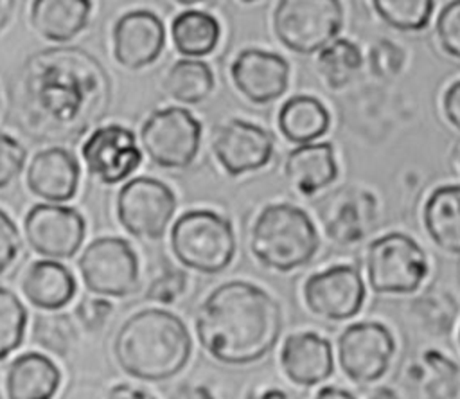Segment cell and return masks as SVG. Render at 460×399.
Masks as SVG:
<instances>
[{"label":"cell","mask_w":460,"mask_h":399,"mask_svg":"<svg viewBox=\"0 0 460 399\" xmlns=\"http://www.w3.org/2000/svg\"><path fill=\"white\" fill-rule=\"evenodd\" d=\"M171 38L178 54L185 59L208 56L221 38L217 18L201 9H185L171 23Z\"/></svg>","instance_id":"obj_27"},{"label":"cell","mask_w":460,"mask_h":399,"mask_svg":"<svg viewBox=\"0 0 460 399\" xmlns=\"http://www.w3.org/2000/svg\"><path fill=\"white\" fill-rule=\"evenodd\" d=\"M318 217L329 241L350 246L374 232L379 219L377 198L363 187H341L322 200Z\"/></svg>","instance_id":"obj_14"},{"label":"cell","mask_w":460,"mask_h":399,"mask_svg":"<svg viewBox=\"0 0 460 399\" xmlns=\"http://www.w3.org/2000/svg\"><path fill=\"white\" fill-rule=\"evenodd\" d=\"M438 43L446 54L460 59V0L447 2L435 22Z\"/></svg>","instance_id":"obj_37"},{"label":"cell","mask_w":460,"mask_h":399,"mask_svg":"<svg viewBox=\"0 0 460 399\" xmlns=\"http://www.w3.org/2000/svg\"><path fill=\"white\" fill-rule=\"evenodd\" d=\"M88 291L102 298H124L140 288V264L133 246L115 235L93 239L77 261Z\"/></svg>","instance_id":"obj_9"},{"label":"cell","mask_w":460,"mask_h":399,"mask_svg":"<svg viewBox=\"0 0 460 399\" xmlns=\"http://www.w3.org/2000/svg\"><path fill=\"white\" fill-rule=\"evenodd\" d=\"M246 399H291V395L282 386L268 385V386H262V388L250 390Z\"/></svg>","instance_id":"obj_43"},{"label":"cell","mask_w":460,"mask_h":399,"mask_svg":"<svg viewBox=\"0 0 460 399\" xmlns=\"http://www.w3.org/2000/svg\"><path fill=\"white\" fill-rule=\"evenodd\" d=\"M289 187L305 198L314 196L336 182L340 169L331 142H313L291 149L284 162Z\"/></svg>","instance_id":"obj_21"},{"label":"cell","mask_w":460,"mask_h":399,"mask_svg":"<svg viewBox=\"0 0 460 399\" xmlns=\"http://www.w3.org/2000/svg\"><path fill=\"white\" fill-rule=\"evenodd\" d=\"M81 156L90 176L104 185L129 178L142 162L135 133L122 124L95 128L81 146Z\"/></svg>","instance_id":"obj_15"},{"label":"cell","mask_w":460,"mask_h":399,"mask_svg":"<svg viewBox=\"0 0 460 399\" xmlns=\"http://www.w3.org/2000/svg\"><path fill=\"white\" fill-rule=\"evenodd\" d=\"M376 14L392 29L417 32L426 29L431 20L435 2L431 0H374Z\"/></svg>","instance_id":"obj_30"},{"label":"cell","mask_w":460,"mask_h":399,"mask_svg":"<svg viewBox=\"0 0 460 399\" xmlns=\"http://www.w3.org/2000/svg\"><path fill=\"white\" fill-rule=\"evenodd\" d=\"M93 4L88 0H34L29 22L32 31L52 43L77 38L90 23Z\"/></svg>","instance_id":"obj_23"},{"label":"cell","mask_w":460,"mask_h":399,"mask_svg":"<svg viewBox=\"0 0 460 399\" xmlns=\"http://www.w3.org/2000/svg\"><path fill=\"white\" fill-rule=\"evenodd\" d=\"M169 243L181 266L203 275L226 270L237 250L232 223L210 208L183 212L171 228Z\"/></svg>","instance_id":"obj_5"},{"label":"cell","mask_w":460,"mask_h":399,"mask_svg":"<svg viewBox=\"0 0 460 399\" xmlns=\"http://www.w3.org/2000/svg\"><path fill=\"white\" fill-rule=\"evenodd\" d=\"M365 268L368 286L377 295L415 293L429 271L422 246L402 232H390L374 239L367 246Z\"/></svg>","instance_id":"obj_6"},{"label":"cell","mask_w":460,"mask_h":399,"mask_svg":"<svg viewBox=\"0 0 460 399\" xmlns=\"http://www.w3.org/2000/svg\"><path fill=\"white\" fill-rule=\"evenodd\" d=\"M111 350L128 376L158 383L172 379L187 367L192 356V336L178 315L147 307L122 322Z\"/></svg>","instance_id":"obj_3"},{"label":"cell","mask_w":460,"mask_h":399,"mask_svg":"<svg viewBox=\"0 0 460 399\" xmlns=\"http://www.w3.org/2000/svg\"><path fill=\"white\" fill-rule=\"evenodd\" d=\"M23 235L31 250L43 259H72L83 246L86 221L72 207L38 203L23 217Z\"/></svg>","instance_id":"obj_13"},{"label":"cell","mask_w":460,"mask_h":399,"mask_svg":"<svg viewBox=\"0 0 460 399\" xmlns=\"http://www.w3.org/2000/svg\"><path fill=\"white\" fill-rule=\"evenodd\" d=\"M201 122L181 106L155 110L140 126V147L162 169H187L201 146Z\"/></svg>","instance_id":"obj_8"},{"label":"cell","mask_w":460,"mask_h":399,"mask_svg":"<svg viewBox=\"0 0 460 399\" xmlns=\"http://www.w3.org/2000/svg\"><path fill=\"white\" fill-rule=\"evenodd\" d=\"M181 399H216V395L205 385H192L183 390Z\"/></svg>","instance_id":"obj_45"},{"label":"cell","mask_w":460,"mask_h":399,"mask_svg":"<svg viewBox=\"0 0 460 399\" xmlns=\"http://www.w3.org/2000/svg\"><path fill=\"white\" fill-rule=\"evenodd\" d=\"M302 297L313 316L327 322H345L361 311L367 288L358 268L332 264L305 279Z\"/></svg>","instance_id":"obj_12"},{"label":"cell","mask_w":460,"mask_h":399,"mask_svg":"<svg viewBox=\"0 0 460 399\" xmlns=\"http://www.w3.org/2000/svg\"><path fill=\"white\" fill-rule=\"evenodd\" d=\"M320 248L309 214L293 203L266 205L250 230V250L264 268L288 273L313 261Z\"/></svg>","instance_id":"obj_4"},{"label":"cell","mask_w":460,"mask_h":399,"mask_svg":"<svg viewBox=\"0 0 460 399\" xmlns=\"http://www.w3.org/2000/svg\"><path fill=\"white\" fill-rule=\"evenodd\" d=\"M413 311L424 329L431 334H447L456 320L458 306L444 293H428L413 302Z\"/></svg>","instance_id":"obj_34"},{"label":"cell","mask_w":460,"mask_h":399,"mask_svg":"<svg viewBox=\"0 0 460 399\" xmlns=\"http://www.w3.org/2000/svg\"><path fill=\"white\" fill-rule=\"evenodd\" d=\"M174 212L176 194L167 183L158 178H131L117 192V219L120 226L137 239H162Z\"/></svg>","instance_id":"obj_10"},{"label":"cell","mask_w":460,"mask_h":399,"mask_svg":"<svg viewBox=\"0 0 460 399\" xmlns=\"http://www.w3.org/2000/svg\"><path fill=\"white\" fill-rule=\"evenodd\" d=\"M284 315L279 300L250 280H226L199 304L194 331L216 361L243 367L261 361L280 340Z\"/></svg>","instance_id":"obj_2"},{"label":"cell","mask_w":460,"mask_h":399,"mask_svg":"<svg viewBox=\"0 0 460 399\" xmlns=\"http://www.w3.org/2000/svg\"><path fill=\"white\" fill-rule=\"evenodd\" d=\"M279 361L284 376L293 385L305 388L323 383L334 372L331 341L313 331L289 334L282 341Z\"/></svg>","instance_id":"obj_20"},{"label":"cell","mask_w":460,"mask_h":399,"mask_svg":"<svg viewBox=\"0 0 460 399\" xmlns=\"http://www.w3.org/2000/svg\"><path fill=\"white\" fill-rule=\"evenodd\" d=\"M164 47V22L149 9H131L120 14L111 27V54L126 70L137 72L153 65Z\"/></svg>","instance_id":"obj_16"},{"label":"cell","mask_w":460,"mask_h":399,"mask_svg":"<svg viewBox=\"0 0 460 399\" xmlns=\"http://www.w3.org/2000/svg\"><path fill=\"white\" fill-rule=\"evenodd\" d=\"M212 153L230 176L253 173L270 164L273 137L255 122L230 119L212 137Z\"/></svg>","instance_id":"obj_17"},{"label":"cell","mask_w":460,"mask_h":399,"mask_svg":"<svg viewBox=\"0 0 460 399\" xmlns=\"http://www.w3.org/2000/svg\"><path fill=\"white\" fill-rule=\"evenodd\" d=\"M442 108L447 122L460 131V79L447 86L442 99Z\"/></svg>","instance_id":"obj_41"},{"label":"cell","mask_w":460,"mask_h":399,"mask_svg":"<svg viewBox=\"0 0 460 399\" xmlns=\"http://www.w3.org/2000/svg\"><path fill=\"white\" fill-rule=\"evenodd\" d=\"M22 250V239L18 226L11 216L0 208V275L5 273L18 259Z\"/></svg>","instance_id":"obj_39"},{"label":"cell","mask_w":460,"mask_h":399,"mask_svg":"<svg viewBox=\"0 0 460 399\" xmlns=\"http://www.w3.org/2000/svg\"><path fill=\"white\" fill-rule=\"evenodd\" d=\"M25 298L41 311H59L68 306L77 291L72 271L59 261L40 259L27 266L20 280Z\"/></svg>","instance_id":"obj_22"},{"label":"cell","mask_w":460,"mask_h":399,"mask_svg":"<svg viewBox=\"0 0 460 399\" xmlns=\"http://www.w3.org/2000/svg\"><path fill=\"white\" fill-rule=\"evenodd\" d=\"M363 66V54L356 43L347 38H336L318 52L316 70L331 90L349 86Z\"/></svg>","instance_id":"obj_29"},{"label":"cell","mask_w":460,"mask_h":399,"mask_svg":"<svg viewBox=\"0 0 460 399\" xmlns=\"http://www.w3.org/2000/svg\"><path fill=\"white\" fill-rule=\"evenodd\" d=\"M230 77L237 92L250 102L268 104L286 93L289 86V63L277 52L244 49L234 58Z\"/></svg>","instance_id":"obj_18"},{"label":"cell","mask_w":460,"mask_h":399,"mask_svg":"<svg viewBox=\"0 0 460 399\" xmlns=\"http://www.w3.org/2000/svg\"><path fill=\"white\" fill-rule=\"evenodd\" d=\"M458 345H460V329H458Z\"/></svg>","instance_id":"obj_48"},{"label":"cell","mask_w":460,"mask_h":399,"mask_svg":"<svg viewBox=\"0 0 460 399\" xmlns=\"http://www.w3.org/2000/svg\"><path fill=\"white\" fill-rule=\"evenodd\" d=\"M16 4L14 2H0V32L7 27V23L13 18Z\"/></svg>","instance_id":"obj_46"},{"label":"cell","mask_w":460,"mask_h":399,"mask_svg":"<svg viewBox=\"0 0 460 399\" xmlns=\"http://www.w3.org/2000/svg\"><path fill=\"white\" fill-rule=\"evenodd\" d=\"M113 311V304L102 297H88L75 307V318L86 331H99Z\"/></svg>","instance_id":"obj_40"},{"label":"cell","mask_w":460,"mask_h":399,"mask_svg":"<svg viewBox=\"0 0 460 399\" xmlns=\"http://www.w3.org/2000/svg\"><path fill=\"white\" fill-rule=\"evenodd\" d=\"M106 399H156V397L140 386L119 383L110 388V392L106 394Z\"/></svg>","instance_id":"obj_42"},{"label":"cell","mask_w":460,"mask_h":399,"mask_svg":"<svg viewBox=\"0 0 460 399\" xmlns=\"http://www.w3.org/2000/svg\"><path fill=\"white\" fill-rule=\"evenodd\" d=\"M422 223L444 252L460 255V185H440L424 203Z\"/></svg>","instance_id":"obj_26"},{"label":"cell","mask_w":460,"mask_h":399,"mask_svg":"<svg viewBox=\"0 0 460 399\" xmlns=\"http://www.w3.org/2000/svg\"><path fill=\"white\" fill-rule=\"evenodd\" d=\"M340 370L358 385L379 381L397 352L394 332L376 320L347 325L336 341Z\"/></svg>","instance_id":"obj_11"},{"label":"cell","mask_w":460,"mask_h":399,"mask_svg":"<svg viewBox=\"0 0 460 399\" xmlns=\"http://www.w3.org/2000/svg\"><path fill=\"white\" fill-rule=\"evenodd\" d=\"M214 84V74L201 59H178L169 66L164 77V90L171 99L181 104H199L207 101Z\"/></svg>","instance_id":"obj_28"},{"label":"cell","mask_w":460,"mask_h":399,"mask_svg":"<svg viewBox=\"0 0 460 399\" xmlns=\"http://www.w3.org/2000/svg\"><path fill=\"white\" fill-rule=\"evenodd\" d=\"M32 340L47 352L66 358L77 340L72 316L66 313H45L36 316L32 325Z\"/></svg>","instance_id":"obj_32"},{"label":"cell","mask_w":460,"mask_h":399,"mask_svg":"<svg viewBox=\"0 0 460 399\" xmlns=\"http://www.w3.org/2000/svg\"><path fill=\"white\" fill-rule=\"evenodd\" d=\"M428 379L422 385V399H455L460 390V367L437 349L422 354Z\"/></svg>","instance_id":"obj_31"},{"label":"cell","mask_w":460,"mask_h":399,"mask_svg":"<svg viewBox=\"0 0 460 399\" xmlns=\"http://www.w3.org/2000/svg\"><path fill=\"white\" fill-rule=\"evenodd\" d=\"M25 329V306L9 288L0 286V361L22 345Z\"/></svg>","instance_id":"obj_33"},{"label":"cell","mask_w":460,"mask_h":399,"mask_svg":"<svg viewBox=\"0 0 460 399\" xmlns=\"http://www.w3.org/2000/svg\"><path fill=\"white\" fill-rule=\"evenodd\" d=\"M110 97V79L99 61L81 49L32 54L23 66L18 106L27 131L49 140L84 133Z\"/></svg>","instance_id":"obj_1"},{"label":"cell","mask_w":460,"mask_h":399,"mask_svg":"<svg viewBox=\"0 0 460 399\" xmlns=\"http://www.w3.org/2000/svg\"><path fill=\"white\" fill-rule=\"evenodd\" d=\"M314 399H356L349 390L340 386H323L318 390Z\"/></svg>","instance_id":"obj_44"},{"label":"cell","mask_w":460,"mask_h":399,"mask_svg":"<svg viewBox=\"0 0 460 399\" xmlns=\"http://www.w3.org/2000/svg\"><path fill=\"white\" fill-rule=\"evenodd\" d=\"M368 399H401V397L392 386H377L376 390H372Z\"/></svg>","instance_id":"obj_47"},{"label":"cell","mask_w":460,"mask_h":399,"mask_svg":"<svg viewBox=\"0 0 460 399\" xmlns=\"http://www.w3.org/2000/svg\"><path fill=\"white\" fill-rule=\"evenodd\" d=\"M187 282L189 279L183 270L169 266L149 282L146 289V300L158 304H172L185 293Z\"/></svg>","instance_id":"obj_36"},{"label":"cell","mask_w":460,"mask_h":399,"mask_svg":"<svg viewBox=\"0 0 460 399\" xmlns=\"http://www.w3.org/2000/svg\"><path fill=\"white\" fill-rule=\"evenodd\" d=\"M277 126L288 142L305 146L327 133L331 115L320 99L298 93L282 102L277 115Z\"/></svg>","instance_id":"obj_25"},{"label":"cell","mask_w":460,"mask_h":399,"mask_svg":"<svg viewBox=\"0 0 460 399\" xmlns=\"http://www.w3.org/2000/svg\"><path fill=\"white\" fill-rule=\"evenodd\" d=\"M343 25L338 0H282L273 11V32L291 52L309 56L320 52Z\"/></svg>","instance_id":"obj_7"},{"label":"cell","mask_w":460,"mask_h":399,"mask_svg":"<svg viewBox=\"0 0 460 399\" xmlns=\"http://www.w3.org/2000/svg\"><path fill=\"white\" fill-rule=\"evenodd\" d=\"M27 151L20 140L0 131V191L7 189L25 169Z\"/></svg>","instance_id":"obj_38"},{"label":"cell","mask_w":460,"mask_h":399,"mask_svg":"<svg viewBox=\"0 0 460 399\" xmlns=\"http://www.w3.org/2000/svg\"><path fill=\"white\" fill-rule=\"evenodd\" d=\"M61 385L58 365L41 352L16 356L5 374L9 399H52Z\"/></svg>","instance_id":"obj_24"},{"label":"cell","mask_w":460,"mask_h":399,"mask_svg":"<svg viewBox=\"0 0 460 399\" xmlns=\"http://www.w3.org/2000/svg\"><path fill=\"white\" fill-rule=\"evenodd\" d=\"M406 52L388 38L377 40L368 50V68L379 79H392L401 74Z\"/></svg>","instance_id":"obj_35"},{"label":"cell","mask_w":460,"mask_h":399,"mask_svg":"<svg viewBox=\"0 0 460 399\" xmlns=\"http://www.w3.org/2000/svg\"><path fill=\"white\" fill-rule=\"evenodd\" d=\"M81 169L75 156L59 146L40 149L25 167L29 192L52 205L72 200L77 192Z\"/></svg>","instance_id":"obj_19"}]
</instances>
